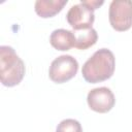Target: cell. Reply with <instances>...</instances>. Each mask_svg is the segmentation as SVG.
Listing matches in <instances>:
<instances>
[{
  "mask_svg": "<svg viewBox=\"0 0 132 132\" xmlns=\"http://www.w3.org/2000/svg\"><path fill=\"white\" fill-rule=\"evenodd\" d=\"M116 68V58L108 48H100L90 57L81 68L84 79L90 84H97L110 78Z\"/></svg>",
  "mask_w": 132,
  "mask_h": 132,
  "instance_id": "6da1fadb",
  "label": "cell"
},
{
  "mask_svg": "<svg viewBox=\"0 0 132 132\" xmlns=\"http://www.w3.org/2000/svg\"><path fill=\"white\" fill-rule=\"evenodd\" d=\"M26 68L23 60L8 45L0 46V79L5 87L19 85L25 75Z\"/></svg>",
  "mask_w": 132,
  "mask_h": 132,
  "instance_id": "7a4b0ae2",
  "label": "cell"
},
{
  "mask_svg": "<svg viewBox=\"0 0 132 132\" xmlns=\"http://www.w3.org/2000/svg\"><path fill=\"white\" fill-rule=\"evenodd\" d=\"M108 20L116 31H127L132 27V1L112 0L109 4Z\"/></svg>",
  "mask_w": 132,
  "mask_h": 132,
  "instance_id": "3957f363",
  "label": "cell"
},
{
  "mask_svg": "<svg viewBox=\"0 0 132 132\" xmlns=\"http://www.w3.org/2000/svg\"><path fill=\"white\" fill-rule=\"evenodd\" d=\"M77 71V60L70 55H62L52 62L48 69V76L56 84H64L73 78Z\"/></svg>",
  "mask_w": 132,
  "mask_h": 132,
  "instance_id": "277c9868",
  "label": "cell"
},
{
  "mask_svg": "<svg viewBox=\"0 0 132 132\" xmlns=\"http://www.w3.org/2000/svg\"><path fill=\"white\" fill-rule=\"evenodd\" d=\"M66 20L75 31L90 29L95 21L94 10L86 4L79 2L69 8L66 14Z\"/></svg>",
  "mask_w": 132,
  "mask_h": 132,
  "instance_id": "5b68a950",
  "label": "cell"
},
{
  "mask_svg": "<svg viewBox=\"0 0 132 132\" xmlns=\"http://www.w3.org/2000/svg\"><path fill=\"white\" fill-rule=\"evenodd\" d=\"M87 102L92 110L99 113H105L112 109L116 103V98L110 89L99 87L88 93Z\"/></svg>",
  "mask_w": 132,
  "mask_h": 132,
  "instance_id": "8992f818",
  "label": "cell"
},
{
  "mask_svg": "<svg viewBox=\"0 0 132 132\" xmlns=\"http://www.w3.org/2000/svg\"><path fill=\"white\" fill-rule=\"evenodd\" d=\"M50 42L57 51L65 52L69 51L71 47H74L75 36L72 31L66 29H56L50 36Z\"/></svg>",
  "mask_w": 132,
  "mask_h": 132,
  "instance_id": "52a82bcc",
  "label": "cell"
},
{
  "mask_svg": "<svg viewBox=\"0 0 132 132\" xmlns=\"http://www.w3.org/2000/svg\"><path fill=\"white\" fill-rule=\"evenodd\" d=\"M66 4L67 0H37L34 4V9L37 15L47 19L59 13Z\"/></svg>",
  "mask_w": 132,
  "mask_h": 132,
  "instance_id": "ba28073f",
  "label": "cell"
},
{
  "mask_svg": "<svg viewBox=\"0 0 132 132\" xmlns=\"http://www.w3.org/2000/svg\"><path fill=\"white\" fill-rule=\"evenodd\" d=\"M75 36V44L74 47L78 50H87L91 46H93L98 39L97 31L92 27L90 29H84V30H73L72 31Z\"/></svg>",
  "mask_w": 132,
  "mask_h": 132,
  "instance_id": "9c48e42d",
  "label": "cell"
},
{
  "mask_svg": "<svg viewBox=\"0 0 132 132\" xmlns=\"http://www.w3.org/2000/svg\"><path fill=\"white\" fill-rule=\"evenodd\" d=\"M56 132H82V128L78 121L74 119H65L58 124Z\"/></svg>",
  "mask_w": 132,
  "mask_h": 132,
  "instance_id": "30bf717a",
  "label": "cell"
},
{
  "mask_svg": "<svg viewBox=\"0 0 132 132\" xmlns=\"http://www.w3.org/2000/svg\"><path fill=\"white\" fill-rule=\"evenodd\" d=\"M80 2L84 3V4H86L87 6H89L90 8H92L93 10L99 8L104 3V1H98V0H80Z\"/></svg>",
  "mask_w": 132,
  "mask_h": 132,
  "instance_id": "8fae6325",
  "label": "cell"
}]
</instances>
